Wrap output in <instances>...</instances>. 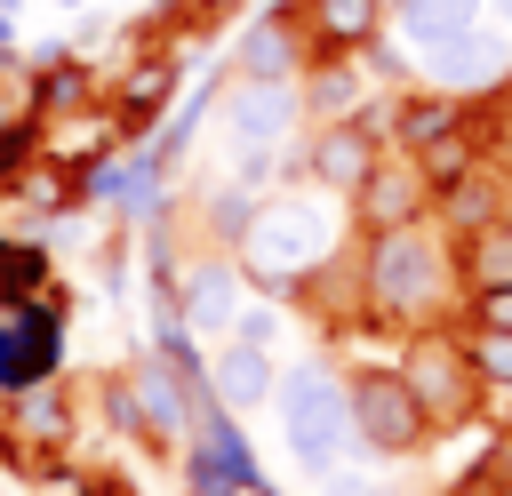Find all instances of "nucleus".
I'll return each mask as SVG.
<instances>
[{"instance_id": "obj_1", "label": "nucleus", "mask_w": 512, "mask_h": 496, "mask_svg": "<svg viewBox=\"0 0 512 496\" xmlns=\"http://www.w3.org/2000/svg\"><path fill=\"white\" fill-rule=\"evenodd\" d=\"M344 224H352V208L336 200V192H272V200H256V216H248V232H240V272H248V288H272V296H304L320 272H336L344 256Z\"/></svg>"}, {"instance_id": "obj_2", "label": "nucleus", "mask_w": 512, "mask_h": 496, "mask_svg": "<svg viewBox=\"0 0 512 496\" xmlns=\"http://www.w3.org/2000/svg\"><path fill=\"white\" fill-rule=\"evenodd\" d=\"M360 304L392 328H440L448 312H464V264H456V240L424 216L408 232H384L360 248Z\"/></svg>"}, {"instance_id": "obj_3", "label": "nucleus", "mask_w": 512, "mask_h": 496, "mask_svg": "<svg viewBox=\"0 0 512 496\" xmlns=\"http://www.w3.org/2000/svg\"><path fill=\"white\" fill-rule=\"evenodd\" d=\"M272 416H280V448H288L312 480H328V472L344 464V448H352V392H344V376H336L328 360L280 368Z\"/></svg>"}, {"instance_id": "obj_4", "label": "nucleus", "mask_w": 512, "mask_h": 496, "mask_svg": "<svg viewBox=\"0 0 512 496\" xmlns=\"http://www.w3.org/2000/svg\"><path fill=\"white\" fill-rule=\"evenodd\" d=\"M216 120H224L232 184H264L272 160L288 152V136L304 128V88L296 80H224L216 88Z\"/></svg>"}, {"instance_id": "obj_5", "label": "nucleus", "mask_w": 512, "mask_h": 496, "mask_svg": "<svg viewBox=\"0 0 512 496\" xmlns=\"http://www.w3.org/2000/svg\"><path fill=\"white\" fill-rule=\"evenodd\" d=\"M400 376H408V392H416V408H424L432 432H456L480 408V392H488L480 368H472V352H464V328H416L408 352H400Z\"/></svg>"}, {"instance_id": "obj_6", "label": "nucleus", "mask_w": 512, "mask_h": 496, "mask_svg": "<svg viewBox=\"0 0 512 496\" xmlns=\"http://www.w3.org/2000/svg\"><path fill=\"white\" fill-rule=\"evenodd\" d=\"M344 392H352V440L368 456L400 464V456H416L432 440V424H424V408H416V392H408L400 368H352Z\"/></svg>"}, {"instance_id": "obj_7", "label": "nucleus", "mask_w": 512, "mask_h": 496, "mask_svg": "<svg viewBox=\"0 0 512 496\" xmlns=\"http://www.w3.org/2000/svg\"><path fill=\"white\" fill-rule=\"evenodd\" d=\"M416 80L440 88V96H456V104H472V96H512V32H504V24H472L464 40L416 56Z\"/></svg>"}, {"instance_id": "obj_8", "label": "nucleus", "mask_w": 512, "mask_h": 496, "mask_svg": "<svg viewBox=\"0 0 512 496\" xmlns=\"http://www.w3.org/2000/svg\"><path fill=\"white\" fill-rule=\"evenodd\" d=\"M384 152H392V144H384V104L360 112V120H320V128L304 136V176H312V192L352 200V192L376 176Z\"/></svg>"}, {"instance_id": "obj_9", "label": "nucleus", "mask_w": 512, "mask_h": 496, "mask_svg": "<svg viewBox=\"0 0 512 496\" xmlns=\"http://www.w3.org/2000/svg\"><path fill=\"white\" fill-rule=\"evenodd\" d=\"M432 200H440V192H432V176H424L408 152H384V160H376V176H368L344 208H352V232H360V240H384V232L424 224V216H432Z\"/></svg>"}, {"instance_id": "obj_10", "label": "nucleus", "mask_w": 512, "mask_h": 496, "mask_svg": "<svg viewBox=\"0 0 512 496\" xmlns=\"http://www.w3.org/2000/svg\"><path fill=\"white\" fill-rule=\"evenodd\" d=\"M176 312H184V328H192L200 344H224L232 320L248 312V272H240V256L200 248V264L176 280Z\"/></svg>"}, {"instance_id": "obj_11", "label": "nucleus", "mask_w": 512, "mask_h": 496, "mask_svg": "<svg viewBox=\"0 0 512 496\" xmlns=\"http://www.w3.org/2000/svg\"><path fill=\"white\" fill-rule=\"evenodd\" d=\"M320 56H312V32L296 8H264L248 16V32L232 40V80H304Z\"/></svg>"}, {"instance_id": "obj_12", "label": "nucleus", "mask_w": 512, "mask_h": 496, "mask_svg": "<svg viewBox=\"0 0 512 496\" xmlns=\"http://www.w3.org/2000/svg\"><path fill=\"white\" fill-rule=\"evenodd\" d=\"M296 16L312 32V56H352L392 32V0H304Z\"/></svg>"}, {"instance_id": "obj_13", "label": "nucleus", "mask_w": 512, "mask_h": 496, "mask_svg": "<svg viewBox=\"0 0 512 496\" xmlns=\"http://www.w3.org/2000/svg\"><path fill=\"white\" fill-rule=\"evenodd\" d=\"M464 120H472V112H464L456 96H440V88H424V80H416L408 96H392V104H384V144L416 160L424 144H440V136H448V128H464Z\"/></svg>"}, {"instance_id": "obj_14", "label": "nucleus", "mask_w": 512, "mask_h": 496, "mask_svg": "<svg viewBox=\"0 0 512 496\" xmlns=\"http://www.w3.org/2000/svg\"><path fill=\"white\" fill-rule=\"evenodd\" d=\"M208 376H216V400H224L232 416L272 408V392H280V360H272V352H256V344H240V336H224V344H216Z\"/></svg>"}, {"instance_id": "obj_15", "label": "nucleus", "mask_w": 512, "mask_h": 496, "mask_svg": "<svg viewBox=\"0 0 512 496\" xmlns=\"http://www.w3.org/2000/svg\"><path fill=\"white\" fill-rule=\"evenodd\" d=\"M80 184H88V200H112V208H128V216H152V208H160V192H168V168L136 144L128 160H96Z\"/></svg>"}, {"instance_id": "obj_16", "label": "nucleus", "mask_w": 512, "mask_h": 496, "mask_svg": "<svg viewBox=\"0 0 512 496\" xmlns=\"http://www.w3.org/2000/svg\"><path fill=\"white\" fill-rule=\"evenodd\" d=\"M480 24V0H392V40L408 56H432Z\"/></svg>"}, {"instance_id": "obj_17", "label": "nucleus", "mask_w": 512, "mask_h": 496, "mask_svg": "<svg viewBox=\"0 0 512 496\" xmlns=\"http://www.w3.org/2000/svg\"><path fill=\"white\" fill-rule=\"evenodd\" d=\"M296 88H304V120H312V128H320V120H360V112H368V72H360V64L320 56Z\"/></svg>"}, {"instance_id": "obj_18", "label": "nucleus", "mask_w": 512, "mask_h": 496, "mask_svg": "<svg viewBox=\"0 0 512 496\" xmlns=\"http://www.w3.org/2000/svg\"><path fill=\"white\" fill-rule=\"evenodd\" d=\"M176 80H184V64H168V56H144V64L120 80V104H112V120H120V128H112V136H120V144H136V136L152 128V112L176 96Z\"/></svg>"}, {"instance_id": "obj_19", "label": "nucleus", "mask_w": 512, "mask_h": 496, "mask_svg": "<svg viewBox=\"0 0 512 496\" xmlns=\"http://www.w3.org/2000/svg\"><path fill=\"white\" fill-rule=\"evenodd\" d=\"M456 264H464V296L512 288V216L488 224V232H472V240H456Z\"/></svg>"}, {"instance_id": "obj_20", "label": "nucleus", "mask_w": 512, "mask_h": 496, "mask_svg": "<svg viewBox=\"0 0 512 496\" xmlns=\"http://www.w3.org/2000/svg\"><path fill=\"white\" fill-rule=\"evenodd\" d=\"M416 168L432 176V192H456V184H472V176L488 168V152H480V120L448 128L440 144H424V152H416Z\"/></svg>"}, {"instance_id": "obj_21", "label": "nucleus", "mask_w": 512, "mask_h": 496, "mask_svg": "<svg viewBox=\"0 0 512 496\" xmlns=\"http://www.w3.org/2000/svg\"><path fill=\"white\" fill-rule=\"evenodd\" d=\"M16 424H24L40 448H56V440L72 432V408H64V392H56V384H32V392H16Z\"/></svg>"}, {"instance_id": "obj_22", "label": "nucleus", "mask_w": 512, "mask_h": 496, "mask_svg": "<svg viewBox=\"0 0 512 496\" xmlns=\"http://www.w3.org/2000/svg\"><path fill=\"white\" fill-rule=\"evenodd\" d=\"M80 96H88V72H80L72 56H48L40 80H32V120H48V112H64V104H80Z\"/></svg>"}, {"instance_id": "obj_23", "label": "nucleus", "mask_w": 512, "mask_h": 496, "mask_svg": "<svg viewBox=\"0 0 512 496\" xmlns=\"http://www.w3.org/2000/svg\"><path fill=\"white\" fill-rule=\"evenodd\" d=\"M40 280H48V256L24 240H0V304H32Z\"/></svg>"}, {"instance_id": "obj_24", "label": "nucleus", "mask_w": 512, "mask_h": 496, "mask_svg": "<svg viewBox=\"0 0 512 496\" xmlns=\"http://www.w3.org/2000/svg\"><path fill=\"white\" fill-rule=\"evenodd\" d=\"M464 352H472V368H480L488 392H512V336H496V328H464Z\"/></svg>"}, {"instance_id": "obj_25", "label": "nucleus", "mask_w": 512, "mask_h": 496, "mask_svg": "<svg viewBox=\"0 0 512 496\" xmlns=\"http://www.w3.org/2000/svg\"><path fill=\"white\" fill-rule=\"evenodd\" d=\"M232 336H240V344H256V352H272V344H280V304L248 296V312L232 320Z\"/></svg>"}, {"instance_id": "obj_26", "label": "nucleus", "mask_w": 512, "mask_h": 496, "mask_svg": "<svg viewBox=\"0 0 512 496\" xmlns=\"http://www.w3.org/2000/svg\"><path fill=\"white\" fill-rule=\"evenodd\" d=\"M464 328H496V336H512V288H496V296H464Z\"/></svg>"}, {"instance_id": "obj_27", "label": "nucleus", "mask_w": 512, "mask_h": 496, "mask_svg": "<svg viewBox=\"0 0 512 496\" xmlns=\"http://www.w3.org/2000/svg\"><path fill=\"white\" fill-rule=\"evenodd\" d=\"M24 152H40V120H8V128H0V184L16 176Z\"/></svg>"}, {"instance_id": "obj_28", "label": "nucleus", "mask_w": 512, "mask_h": 496, "mask_svg": "<svg viewBox=\"0 0 512 496\" xmlns=\"http://www.w3.org/2000/svg\"><path fill=\"white\" fill-rule=\"evenodd\" d=\"M232 8H240V0H184V24H192V32H208V24H216V16H232Z\"/></svg>"}, {"instance_id": "obj_29", "label": "nucleus", "mask_w": 512, "mask_h": 496, "mask_svg": "<svg viewBox=\"0 0 512 496\" xmlns=\"http://www.w3.org/2000/svg\"><path fill=\"white\" fill-rule=\"evenodd\" d=\"M0 392H16V328H8V304H0Z\"/></svg>"}, {"instance_id": "obj_30", "label": "nucleus", "mask_w": 512, "mask_h": 496, "mask_svg": "<svg viewBox=\"0 0 512 496\" xmlns=\"http://www.w3.org/2000/svg\"><path fill=\"white\" fill-rule=\"evenodd\" d=\"M320 496H376V488H368V480H344V472H328V480H320Z\"/></svg>"}, {"instance_id": "obj_31", "label": "nucleus", "mask_w": 512, "mask_h": 496, "mask_svg": "<svg viewBox=\"0 0 512 496\" xmlns=\"http://www.w3.org/2000/svg\"><path fill=\"white\" fill-rule=\"evenodd\" d=\"M480 16H488V24H504V32H512V0H480Z\"/></svg>"}, {"instance_id": "obj_32", "label": "nucleus", "mask_w": 512, "mask_h": 496, "mask_svg": "<svg viewBox=\"0 0 512 496\" xmlns=\"http://www.w3.org/2000/svg\"><path fill=\"white\" fill-rule=\"evenodd\" d=\"M488 496H512V464H504V472H496V480H488Z\"/></svg>"}]
</instances>
